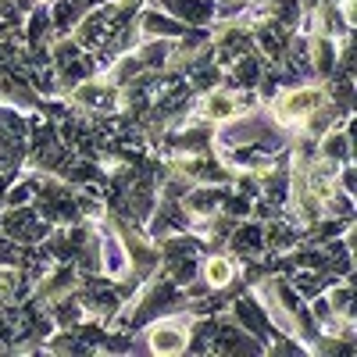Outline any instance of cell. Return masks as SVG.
<instances>
[{"instance_id":"obj_2","label":"cell","mask_w":357,"mask_h":357,"mask_svg":"<svg viewBox=\"0 0 357 357\" xmlns=\"http://www.w3.org/2000/svg\"><path fill=\"white\" fill-rule=\"evenodd\" d=\"M151 350L154 354H183L186 350V329L175 321H158L151 329Z\"/></svg>"},{"instance_id":"obj_4","label":"cell","mask_w":357,"mask_h":357,"mask_svg":"<svg viewBox=\"0 0 357 357\" xmlns=\"http://www.w3.org/2000/svg\"><path fill=\"white\" fill-rule=\"evenodd\" d=\"M204 111H207V118H215V122H225V118L236 114V100H232L229 93H211Z\"/></svg>"},{"instance_id":"obj_3","label":"cell","mask_w":357,"mask_h":357,"mask_svg":"<svg viewBox=\"0 0 357 357\" xmlns=\"http://www.w3.org/2000/svg\"><path fill=\"white\" fill-rule=\"evenodd\" d=\"M204 279L211 286H229L232 282V261L229 257H211L204 264Z\"/></svg>"},{"instance_id":"obj_1","label":"cell","mask_w":357,"mask_h":357,"mask_svg":"<svg viewBox=\"0 0 357 357\" xmlns=\"http://www.w3.org/2000/svg\"><path fill=\"white\" fill-rule=\"evenodd\" d=\"M318 107H321V89L318 86H301V89H293V93H286L275 104V118L282 126H296V122L314 118Z\"/></svg>"},{"instance_id":"obj_6","label":"cell","mask_w":357,"mask_h":357,"mask_svg":"<svg viewBox=\"0 0 357 357\" xmlns=\"http://www.w3.org/2000/svg\"><path fill=\"white\" fill-rule=\"evenodd\" d=\"M122 264H126V261H122V247L111 240V243H107V254H104V268H107L111 275H118V272H122Z\"/></svg>"},{"instance_id":"obj_5","label":"cell","mask_w":357,"mask_h":357,"mask_svg":"<svg viewBox=\"0 0 357 357\" xmlns=\"http://www.w3.org/2000/svg\"><path fill=\"white\" fill-rule=\"evenodd\" d=\"M333 40H318L314 43V61H318V72H329L333 68Z\"/></svg>"}]
</instances>
